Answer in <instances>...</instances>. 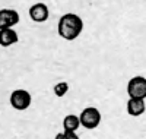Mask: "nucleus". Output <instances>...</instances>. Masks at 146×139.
Masks as SVG:
<instances>
[{"label": "nucleus", "mask_w": 146, "mask_h": 139, "mask_svg": "<svg viewBox=\"0 0 146 139\" xmlns=\"http://www.w3.org/2000/svg\"><path fill=\"white\" fill-rule=\"evenodd\" d=\"M58 35L66 41L76 40L83 31V21L76 13H64L57 23Z\"/></svg>", "instance_id": "obj_1"}, {"label": "nucleus", "mask_w": 146, "mask_h": 139, "mask_svg": "<svg viewBox=\"0 0 146 139\" xmlns=\"http://www.w3.org/2000/svg\"><path fill=\"white\" fill-rule=\"evenodd\" d=\"M19 40L18 32L13 28H5V29H0V45L2 47H10L16 44Z\"/></svg>", "instance_id": "obj_8"}, {"label": "nucleus", "mask_w": 146, "mask_h": 139, "mask_svg": "<svg viewBox=\"0 0 146 139\" xmlns=\"http://www.w3.org/2000/svg\"><path fill=\"white\" fill-rule=\"evenodd\" d=\"M31 103H32V97L27 90L19 88V90H15L10 94V106L18 111H23L29 108Z\"/></svg>", "instance_id": "obj_3"}, {"label": "nucleus", "mask_w": 146, "mask_h": 139, "mask_svg": "<svg viewBox=\"0 0 146 139\" xmlns=\"http://www.w3.org/2000/svg\"><path fill=\"white\" fill-rule=\"evenodd\" d=\"M146 110L145 98H129L127 101V113L133 117L142 116Z\"/></svg>", "instance_id": "obj_7"}, {"label": "nucleus", "mask_w": 146, "mask_h": 139, "mask_svg": "<svg viewBox=\"0 0 146 139\" xmlns=\"http://www.w3.org/2000/svg\"><path fill=\"white\" fill-rule=\"evenodd\" d=\"M53 91H54V94H56L58 98H62V97H64V95L69 92V84H67V82H57V84L53 86Z\"/></svg>", "instance_id": "obj_10"}, {"label": "nucleus", "mask_w": 146, "mask_h": 139, "mask_svg": "<svg viewBox=\"0 0 146 139\" xmlns=\"http://www.w3.org/2000/svg\"><path fill=\"white\" fill-rule=\"evenodd\" d=\"M127 94L130 98H146V78L133 76L127 82Z\"/></svg>", "instance_id": "obj_4"}, {"label": "nucleus", "mask_w": 146, "mask_h": 139, "mask_svg": "<svg viewBox=\"0 0 146 139\" xmlns=\"http://www.w3.org/2000/svg\"><path fill=\"white\" fill-rule=\"evenodd\" d=\"M79 126H80V119L76 114H67L63 119V129H64V132L76 133V130L79 129Z\"/></svg>", "instance_id": "obj_9"}, {"label": "nucleus", "mask_w": 146, "mask_h": 139, "mask_svg": "<svg viewBox=\"0 0 146 139\" xmlns=\"http://www.w3.org/2000/svg\"><path fill=\"white\" fill-rule=\"evenodd\" d=\"M19 13L15 9H0V29L13 28L19 23Z\"/></svg>", "instance_id": "obj_5"}, {"label": "nucleus", "mask_w": 146, "mask_h": 139, "mask_svg": "<svg viewBox=\"0 0 146 139\" xmlns=\"http://www.w3.org/2000/svg\"><path fill=\"white\" fill-rule=\"evenodd\" d=\"M54 139H79V136L73 132H62V133H57Z\"/></svg>", "instance_id": "obj_11"}, {"label": "nucleus", "mask_w": 146, "mask_h": 139, "mask_svg": "<svg viewBox=\"0 0 146 139\" xmlns=\"http://www.w3.org/2000/svg\"><path fill=\"white\" fill-rule=\"evenodd\" d=\"M29 16L34 22H45L50 16V10H48V6L45 3H35L29 7Z\"/></svg>", "instance_id": "obj_6"}, {"label": "nucleus", "mask_w": 146, "mask_h": 139, "mask_svg": "<svg viewBox=\"0 0 146 139\" xmlns=\"http://www.w3.org/2000/svg\"><path fill=\"white\" fill-rule=\"evenodd\" d=\"M79 119H80V126H83L85 129H95L101 123V113L96 107H86L82 110Z\"/></svg>", "instance_id": "obj_2"}]
</instances>
